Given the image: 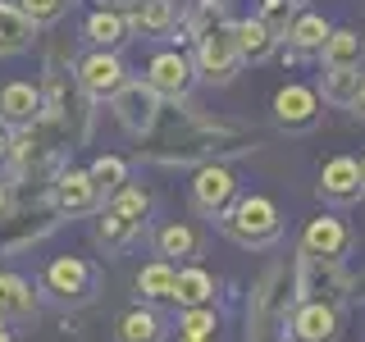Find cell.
<instances>
[{
    "label": "cell",
    "mask_w": 365,
    "mask_h": 342,
    "mask_svg": "<svg viewBox=\"0 0 365 342\" xmlns=\"http://www.w3.org/2000/svg\"><path fill=\"white\" fill-rule=\"evenodd\" d=\"M68 5H73V0H23L19 9L28 14L32 28H46V23H60L68 14Z\"/></svg>",
    "instance_id": "e575fe53"
},
{
    "label": "cell",
    "mask_w": 365,
    "mask_h": 342,
    "mask_svg": "<svg viewBox=\"0 0 365 342\" xmlns=\"http://www.w3.org/2000/svg\"><path fill=\"white\" fill-rule=\"evenodd\" d=\"M356 165H361V178H365V155H361V160H356Z\"/></svg>",
    "instance_id": "60d3db41"
},
{
    "label": "cell",
    "mask_w": 365,
    "mask_h": 342,
    "mask_svg": "<svg viewBox=\"0 0 365 342\" xmlns=\"http://www.w3.org/2000/svg\"><path fill=\"white\" fill-rule=\"evenodd\" d=\"M192 210L205 214V219H220V214L242 197V178H237V169L228 165V160H210V165H197L192 169Z\"/></svg>",
    "instance_id": "5b68a950"
},
{
    "label": "cell",
    "mask_w": 365,
    "mask_h": 342,
    "mask_svg": "<svg viewBox=\"0 0 365 342\" xmlns=\"http://www.w3.org/2000/svg\"><path fill=\"white\" fill-rule=\"evenodd\" d=\"M37 315V292L28 279L19 274H0V324H14V319H32Z\"/></svg>",
    "instance_id": "d4e9b609"
},
{
    "label": "cell",
    "mask_w": 365,
    "mask_h": 342,
    "mask_svg": "<svg viewBox=\"0 0 365 342\" xmlns=\"http://www.w3.org/2000/svg\"><path fill=\"white\" fill-rule=\"evenodd\" d=\"M101 205V192H96V182L87 178V169H64L60 178H55V210L60 214H87V210H96Z\"/></svg>",
    "instance_id": "ac0fdd59"
},
{
    "label": "cell",
    "mask_w": 365,
    "mask_h": 342,
    "mask_svg": "<svg viewBox=\"0 0 365 342\" xmlns=\"http://www.w3.org/2000/svg\"><path fill=\"white\" fill-rule=\"evenodd\" d=\"M283 338L288 342H338L342 338V306L292 301L288 319H283Z\"/></svg>",
    "instance_id": "4fadbf2b"
},
{
    "label": "cell",
    "mask_w": 365,
    "mask_h": 342,
    "mask_svg": "<svg viewBox=\"0 0 365 342\" xmlns=\"http://www.w3.org/2000/svg\"><path fill=\"white\" fill-rule=\"evenodd\" d=\"M106 210H114V214H123V219H146V210H151V192L142 187V182H123L119 192L106 201Z\"/></svg>",
    "instance_id": "d6a6232c"
},
{
    "label": "cell",
    "mask_w": 365,
    "mask_h": 342,
    "mask_svg": "<svg viewBox=\"0 0 365 342\" xmlns=\"http://www.w3.org/2000/svg\"><path fill=\"white\" fill-rule=\"evenodd\" d=\"M133 32H146V37H169L178 28V5L174 0H137L128 14Z\"/></svg>",
    "instance_id": "cb8c5ba5"
},
{
    "label": "cell",
    "mask_w": 365,
    "mask_h": 342,
    "mask_svg": "<svg viewBox=\"0 0 365 342\" xmlns=\"http://www.w3.org/2000/svg\"><path fill=\"white\" fill-rule=\"evenodd\" d=\"M174 279H178L174 260H151V265L137 269V292H142V301H169L174 306Z\"/></svg>",
    "instance_id": "f1b7e54d"
},
{
    "label": "cell",
    "mask_w": 365,
    "mask_h": 342,
    "mask_svg": "<svg viewBox=\"0 0 365 342\" xmlns=\"http://www.w3.org/2000/svg\"><path fill=\"white\" fill-rule=\"evenodd\" d=\"M142 224L146 219H123V214H114V210H101V219H96V242L110 251V256H123L137 237H142Z\"/></svg>",
    "instance_id": "484cf974"
},
{
    "label": "cell",
    "mask_w": 365,
    "mask_h": 342,
    "mask_svg": "<svg viewBox=\"0 0 365 342\" xmlns=\"http://www.w3.org/2000/svg\"><path fill=\"white\" fill-rule=\"evenodd\" d=\"M110 110H114V119H119L123 133L146 137V133H155L160 114H165V100H160L146 83H133V78H128V83L110 96Z\"/></svg>",
    "instance_id": "7c38bea8"
},
{
    "label": "cell",
    "mask_w": 365,
    "mask_h": 342,
    "mask_svg": "<svg viewBox=\"0 0 365 342\" xmlns=\"http://www.w3.org/2000/svg\"><path fill=\"white\" fill-rule=\"evenodd\" d=\"M73 83L83 87L87 100H110L114 91L128 83V64H123L119 51H87L83 60H78Z\"/></svg>",
    "instance_id": "5bb4252c"
},
{
    "label": "cell",
    "mask_w": 365,
    "mask_h": 342,
    "mask_svg": "<svg viewBox=\"0 0 365 342\" xmlns=\"http://www.w3.org/2000/svg\"><path fill=\"white\" fill-rule=\"evenodd\" d=\"M155 251H160V260H182V265H192V260L205 256V233L187 219H169L155 233Z\"/></svg>",
    "instance_id": "2e32d148"
},
{
    "label": "cell",
    "mask_w": 365,
    "mask_h": 342,
    "mask_svg": "<svg viewBox=\"0 0 365 342\" xmlns=\"http://www.w3.org/2000/svg\"><path fill=\"white\" fill-rule=\"evenodd\" d=\"M5 205H9V197H5V187H0V214H5Z\"/></svg>",
    "instance_id": "ab89813d"
},
{
    "label": "cell",
    "mask_w": 365,
    "mask_h": 342,
    "mask_svg": "<svg viewBox=\"0 0 365 342\" xmlns=\"http://www.w3.org/2000/svg\"><path fill=\"white\" fill-rule=\"evenodd\" d=\"M315 197L324 201L329 210H351V205H361L365 201V178H361L356 155H329L324 165H319Z\"/></svg>",
    "instance_id": "9c48e42d"
},
{
    "label": "cell",
    "mask_w": 365,
    "mask_h": 342,
    "mask_svg": "<svg viewBox=\"0 0 365 342\" xmlns=\"http://www.w3.org/2000/svg\"><path fill=\"white\" fill-rule=\"evenodd\" d=\"M274 123H279L283 133H315L319 123H324V100H319V91L311 83H283L274 91Z\"/></svg>",
    "instance_id": "30bf717a"
},
{
    "label": "cell",
    "mask_w": 365,
    "mask_h": 342,
    "mask_svg": "<svg viewBox=\"0 0 365 342\" xmlns=\"http://www.w3.org/2000/svg\"><path fill=\"white\" fill-rule=\"evenodd\" d=\"M0 160H9V133L0 128Z\"/></svg>",
    "instance_id": "74e56055"
},
{
    "label": "cell",
    "mask_w": 365,
    "mask_h": 342,
    "mask_svg": "<svg viewBox=\"0 0 365 342\" xmlns=\"http://www.w3.org/2000/svg\"><path fill=\"white\" fill-rule=\"evenodd\" d=\"M361 78H365V68H324L315 91H319V100H324V105L347 110L351 96H356V87H361Z\"/></svg>",
    "instance_id": "83f0119b"
},
{
    "label": "cell",
    "mask_w": 365,
    "mask_h": 342,
    "mask_svg": "<svg viewBox=\"0 0 365 342\" xmlns=\"http://www.w3.org/2000/svg\"><path fill=\"white\" fill-rule=\"evenodd\" d=\"M215 292H220V283H215V274L201 260L178 265V279H174V306L178 311H187V306H215Z\"/></svg>",
    "instance_id": "ffe728a7"
},
{
    "label": "cell",
    "mask_w": 365,
    "mask_h": 342,
    "mask_svg": "<svg viewBox=\"0 0 365 342\" xmlns=\"http://www.w3.org/2000/svg\"><path fill=\"white\" fill-rule=\"evenodd\" d=\"M269 342H288V338H269Z\"/></svg>",
    "instance_id": "b9f144b4"
},
{
    "label": "cell",
    "mask_w": 365,
    "mask_h": 342,
    "mask_svg": "<svg viewBox=\"0 0 365 342\" xmlns=\"http://www.w3.org/2000/svg\"><path fill=\"white\" fill-rule=\"evenodd\" d=\"M292 296L297 301H329L347 306L351 301V274L338 260H315L306 251L292 256Z\"/></svg>",
    "instance_id": "277c9868"
},
{
    "label": "cell",
    "mask_w": 365,
    "mask_h": 342,
    "mask_svg": "<svg viewBox=\"0 0 365 342\" xmlns=\"http://www.w3.org/2000/svg\"><path fill=\"white\" fill-rule=\"evenodd\" d=\"M292 265L288 260H269L260 269V279L251 283V301H247V342H269L283 338V319L292 311Z\"/></svg>",
    "instance_id": "7a4b0ae2"
},
{
    "label": "cell",
    "mask_w": 365,
    "mask_h": 342,
    "mask_svg": "<svg viewBox=\"0 0 365 342\" xmlns=\"http://www.w3.org/2000/svg\"><path fill=\"white\" fill-rule=\"evenodd\" d=\"M96 283H101V274L83 256H55L51 265H46V274H41V288L51 292L60 306L91 301V296H96Z\"/></svg>",
    "instance_id": "ba28073f"
},
{
    "label": "cell",
    "mask_w": 365,
    "mask_h": 342,
    "mask_svg": "<svg viewBox=\"0 0 365 342\" xmlns=\"http://www.w3.org/2000/svg\"><path fill=\"white\" fill-rule=\"evenodd\" d=\"M0 123L5 128H32V123H41V87H32V83L0 87Z\"/></svg>",
    "instance_id": "e0dca14e"
},
{
    "label": "cell",
    "mask_w": 365,
    "mask_h": 342,
    "mask_svg": "<svg viewBox=\"0 0 365 342\" xmlns=\"http://www.w3.org/2000/svg\"><path fill=\"white\" fill-rule=\"evenodd\" d=\"M224 23H233L228 19V0H197L187 14H178V32H182L178 41H197L201 32L224 28Z\"/></svg>",
    "instance_id": "4316f807"
},
{
    "label": "cell",
    "mask_w": 365,
    "mask_h": 342,
    "mask_svg": "<svg viewBox=\"0 0 365 342\" xmlns=\"http://www.w3.org/2000/svg\"><path fill=\"white\" fill-rule=\"evenodd\" d=\"M32 23H28V14H23L19 5H5L0 0V55H23L32 46Z\"/></svg>",
    "instance_id": "4dcf8cb0"
},
{
    "label": "cell",
    "mask_w": 365,
    "mask_h": 342,
    "mask_svg": "<svg viewBox=\"0 0 365 342\" xmlns=\"http://www.w3.org/2000/svg\"><path fill=\"white\" fill-rule=\"evenodd\" d=\"M142 83L151 87L160 100H187L192 87H197V64H192V55L182 51V46H174V51H155Z\"/></svg>",
    "instance_id": "8fae6325"
},
{
    "label": "cell",
    "mask_w": 365,
    "mask_h": 342,
    "mask_svg": "<svg viewBox=\"0 0 365 342\" xmlns=\"http://www.w3.org/2000/svg\"><path fill=\"white\" fill-rule=\"evenodd\" d=\"M220 324L215 306H187L178 311V342H220Z\"/></svg>",
    "instance_id": "f546056e"
},
{
    "label": "cell",
    "mask_w": 365,
    "mask_h": 342,
    "mask_svg": "<svg viewBox=\"0 0 365 342\" xmlns=\"http://www.w3.org/2000/svg\"><path fill=\"white\" fill-rule=\"evenodd\" d=\"M87 178L96 182L101 201H110L114 192L128 182V160H123V155H96V160H91V169H87Z\"/></svg>",
    "instance_id": "1f68e13d"
},
{
    "label": "cell",
    "mask_w": 365,
    "mask_h": 342,
    "mask_svg": "<svg viewBox=\"0 0 365 342\" xmlns=\"http://www.w3.org/2000/svg\"><path fill=\"white\" fill-rule=\"evenodd\" d=\"M114 342H165V319L151 306H128L114 319Z\"/></svg>",
    "instance_id": "603a6c76"
},
{
    "label": "cell",
    "mask_w": 365,
    "mask_h": 342,
    "mask_svg": "<svg viewBox=\"0 0 365 342\" xmlns=\"http://www.w3.org/2000/svg\"><path fill=\"white\" fill-rule=\"evenodd\" d=\"M297 251H306V256H315V260H338V265H347V256L356 251V228L342 219V210H319L302 224Z\"/></svg>",
    "instance_id": "8992f818"
},
{
    "label": "cell",
    "mask_w": 365,
    "mask_h": 342,
    "mask_svg": "<svg viewBox=\"0 0 365 342\" xmlns=\"http://www.w3.org/2000/svg\"><path fill=\"white\" fill-rule=\"evenodd\" d=\"M347 110L365 123V78H361V87H356V96H351V105H347Z\"/></svg>",
    "instance_id": "d590c367"
},
{
    "label": "cell",
    "mask_w": 365,
    "mask_h": 342,
    "mask_svg": "<svg viewBox=\"0 0 365 342\" xmlns=\"http://www.w3.org/2000/svg\"><path fill=\"white\" fill-rule=\"evenodd\" d=\"M83 37L91 41V51H119V46L133 37L128 14H123V9H110V5L91 9L87 23H83Z\"/></svg>",
    "instance_id": "d6986e66"
},
{
    "label": "cell",
    "mask_w": 365,
    "mask_h": 342,
    "mask_svg": "<svg viewBox=\"0 0 365 342\" xmlns=\"http://www.w3.org/2000/svg\"><path fill=\"white\" fill-rule=\"evenodd\" d=\"M315 60H319V68H361L365 64V37L356 28H334Z\"/></svg>",
    "instance_id": "44dd1931"
},
{
    "label": "cell",
    "mask_w": 365,
    "mask_h": 342,
    "mask_svg": "<svg viewBox=\"0 0 365 342\" xmlns=\"http://www.w3.org/2000/svg\"><path fill=\"white\" fill-rule=\"evenodd\" d=\"M306 9V0H260V9H256V19L265 23V28L274 32V37L283 41V32H288V23L297 19Z\"/></svg>",
    "instance_id": "836d02e7"
},
{
    "label": "cell",
    "mask_w": 365,
    "mask_h": 342,
    "mask_svg": "<svg viewBox=\"0 0 365 342\" xmlns=\"http://www.w3.org/2000/svg\"><path fill=\"white\" fill-rule=\"evenodd\" d=\"M228 32H233V46H237V60H242V68L247 64L251 68H256V64H269L274 55H279V46H283L256 14L233 19V23H228Z\"/></svg>",
    "instance_id": "9a60e30c"
},
{
    "label": "cell",
    "mask_w": 365,
    "mask_h": 342,
    "mask_svg": "<svg viewBox=\"0 0 365 342\" xmlns=\"http://www.w3.org/2000/svg\"><path fill=\"white\" fill-rule=\"evenodd\" d=\"M0 342H14V333H9V324H0Z\"/></svg>",
    "instance_id": "f35d334b"
},
{
    "label": "cell",
    "mask_w": 365,
    "mask_h": 342,
    "mask_svg": "<svg viewBox=\"0 0 365 342\" xmlns=\"http://www.w3.org/2000/svg\"><path fill=\"white\" fill-rule=\"evenodd\" d=\"M215 224H220V233L228 242H237L242 251H269L283 242V210L265 192H242Z\"/></svg>",
    "instance_id": "3957f363"
},
{
    "label": "cell",
    "mask_w": 365,
    "mask_h": 342,
    "mask_svg": "<svg viewBox=\"0 0 365 342\" xmlns=\"http://www.w3.org/2000/svg\"><path fill=\"white\" fill-rule=\"evenodd\" d=\"M192 64H197V83L205 87H228L237 73H242V60H237V46H233V32L224 28H210L192 41Z\"/></svg>",
    "instance_id": "52a82bcc"
},
{
    "label": "cell",
    "mask_w": 365,
    "mask_h": 342,
    "mask_svg": "<svg viewBox=\"0 0 365 342\" xmlns=\"http://www.w3.org/2000/svg\"><path fill=\"white\" fill-rule=\"evenodd\" d=\"M329 32H334V23H329L324 14H315V9H302V14L288 23V32H283V46H292V51H302L306 60H315Z\"/></svg>",
    "instance_id": "7402d4cb"
},
{
    "label": "cell",
    "mask_w": 365,
    "mask_h": 342,
    "mask_svg": "<svg viewBox=\"0 0 365 342\" xmlns=\"http://www.w3.org/2000/svg\"><path fill=\"white\" fill-rule=\"evenodd\" d=\"M351 296H361V301H365V274H361V279H351Z\"/></svg>",
    "instance_id": "8d00e7d4"
},
{
    "label": "cell",
    "mask_w": 365,
    "mask_h": 342,
    "mask_svg": "<svg viewBox=\"0 0 365 342\" xmlns=\"http://www.w3.org/2000/svg\"><path fill=\"white\" fill-rule=\"evenodd\" d=\"M260 133L247 128V123H228V119H205V114H192L182 128H174L165 146H151L146 160L155 165H210V160L224 155H247L260 151Z\"/></svg>",
    "instance_id": "6da1fadb"
}]
</instances>
